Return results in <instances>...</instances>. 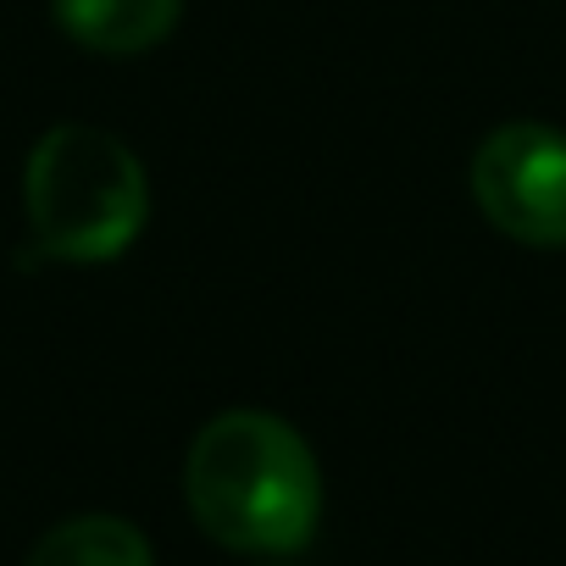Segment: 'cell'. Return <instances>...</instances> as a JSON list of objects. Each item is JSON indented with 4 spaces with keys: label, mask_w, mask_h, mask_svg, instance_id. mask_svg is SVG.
Masks as SVG:
<instances>
[{
    "label": "cell",
    "mask_w": 566,
    "mask_h": 566,
    "mask_svg": "<svg viewBox=\"0 0 566 566\" xmlns=\"http://www.w3.org/2000/svg\"><path fill=\"white\" fill-rule=\"evenodd\" d=\"M184 494L200 533L239 555H295L323 516L317 455L272 411L211 417L189 444Z\"/></svg>",
    "instance_id": "obj_1"
},
{
    "label": "cell",
    "mask_w": 566,
    "mask_h": 566,
    "mask_svg": "<svg viewBox=\"0 0 566 566\" xmlns=\"http://www.w3.org/2000/svg\"><path fill=\"white\" fill-rule=\"evenodd\" d=\"M23 211L34 244L51 261H117L150 217V184L117 134L62 123L29 150Z\"/></svg>",
    "instance_id": "obj_2"
},
{
    "label": "cell",
    "mask_w": 566,
    "mask_h": 566,
    "mask_svg": "<svg viewBox=\"0 0 566 566\" xmlns=\"http://www.w3.org/2000/svg\"><path fill=\"white\" fill-rule=\"evenodd\" d=\"M472 200L505 239L566 250V134L549 123H500L472 150Z\"/></svg>",
    "instance_id": "obj_3"
},
{
    "label": "cell",
    "mask_w": 566,
    "mask_h": 566,
    "mask_svg": "<svg viewBox=\"0 0 566 566\" xmlns=\"http://www.w3.org/2000/svg\"><path fill=\"white\" fill-rule=\"evenodd\" d=\"M67 40L101 56H139L178 29L184 0H51Z\"/></svg>",
    "instance_id": "obj_4"
},
{
    "label": "cell",
    "mask_w": 566,
    "mask_h": 566,
    "mask_svg": "<svg viewBox=\"0 0 566 566\" xmlns=\"http://www.w3.org/2000/svg\"><path fill=\"white\" fill-rule=\"evenodd\" d=\"M29 566H156V555H150V538L134 522L90 511V516L56 522L29 549Z\"/></svg>",
    "instance_id": "obj_5"
},
{
    "label": "cell",
    "mask_w": 566,
    "mask_h": 566,
    "mask_svg": "<svg viewBox=\"0 0 566 566\" xmlns=\"http://www.w3.org/2000/svg\"><path fill=\"white\" fill-rule=\"evenodd\" d=\"M266 566H277V560H266Z\"/></svg>",
    "instance_id": "obj_6"
}]
</instances>
